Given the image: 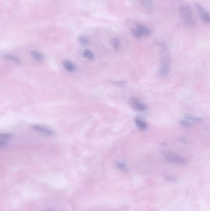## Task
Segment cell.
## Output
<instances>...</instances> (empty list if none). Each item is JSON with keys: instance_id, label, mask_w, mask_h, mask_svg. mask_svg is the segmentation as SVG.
<instances>
[{"instance_id": "4fadbf2b", "label": "cell", "mask_w": 210, "mask_h": 211, "mask_svg": "<svg viewBox=\"0 0 210 211\" xmlns=\"http://www.w3.org/2000/svg\"><path fill=\"white\" fill-rule=\"evenodd\" d=\"M141 5L147 10L151 11L153 9V2L152 0H140Z\"/></svg>"}, {"instance_id": "e0dca14e", "label": "cell", "mask_w": 210, "mask_h": 211, "mask_svg": "<svg viewBox=\"0 0 210 211\" xmlns=\"http://www.w3.org/2000/svg\"><path fill=\"white\" fill-rule=\"evenodd\" d=\"M79 42H80V43L82 45H84V46H86L89 44V40L87 37H85V36H81L79 39Z\"/></svg>"}, {"instance_id": "8fae6325", "label": "cell", "mask_w": 210, "mask_h": 211, "mask_svg": "<svg viewBox=\"0 0 210 211\" xmlns=\"http://www.w3.org/2000/svg\"><path fill=\"white\" fill-rule=\"evenodd\" d=\"M4 58L5 59L11 61L14 63H16L17 64H20L22 63L21 60L17 57V56L13 55V54H6L4 56Z\"/></svg>"}, {"instance_id": "277c9868", "label": "cell", "mask_w": 210, "mask_h": 211, "mask_svg": "<svg viewBox=\"0 0 210 211\" xmlns=\"http://www.w3.org/2000/svg\"><path fill=\"white\" fill-rule=\"evenodd\" d=\"M133 35L137 38H140L143 37H147L150 35L151 30L149 27L139 25L137 27L136 29H134L132 31Z\"/></svg>"}, {"instance_id": "5bb4252c", "label": "cell", "mask_w": 210, "mask_h": 211, "mask_svg": "<svg viewBox=\"0 0 210 211\" xmlns=\"http://www.w3.org/2000/svg\"><path fill=\"white\" fill-rule=\"evenodd\" d=\"M83 56L84 58H85L86 59H88L89 60H93L94 58V53L88 49H86L83 51Z\"/></svg>"}, {"instance_id": "9c48e42d", "label": "cell", "mask_w": 210, "mask_h": 211, "mask_svg": "<svg viewBox=\"0 0 210 211\" xmlns=\"http://www.w3.org/2000/svg\"><path fill=\"white\" fill-rule=\"evenodd\" d=\"M62 66L68 72H74L76 70V67L75 64L68 60L63 61Z\"/></svg>"}, {"instance_id": "9a60e30c", "label": "cell", "mask_w": 210, "mask_h": 211, "mask_svg": "<svg viewBox=\"0 0 210 211\" xmlns=\"http://www.w3.org/2000/svg\"><path fill=\"white\" fill-rule=\"evenodd\" d=\"M12 135L8 133H0V139L5 141V142H8V141L11 139L12 138Z\"/></svg>"}, {"instance_id": "5b68a950", "label": "cell", "mask_w": 210, "mask_h": 211, "mask_svg": "<svg viewBox=\"0 0 210 211\" xmlns=\"http://www.w3.org/2000/svg\"><path fill=\"white\" fill-rule=\"evenodd\" d=\"M32 129L35 132H37L42 135L45 136H52L54 134V132L50 129L46 127V126L39 125H35L32 126Z\"/></svg>"}, {"instance_id": "6da1fadb", "label": "cell", "mask_w": 210, "mask_h": 211, "mask_svg": "<svg viewBox=\"0 0 210 211\" xmlns=\"http://www.w3.org/2000/svg\"><path fill=\"white\" fill-rule=\"evenodd\" d=\"M161 66L159 70L160 76L165 77L168 75L170 70V51L165 43L161 44Z\"/></svg>"}, {"instance_id": "3957f363", "label": "cell", "mask_w": 210, "mask_h": 211, "mask_svg": "<svg viewBox=\"0 0 210 211\" xmlns=\"http://www.w3.org/2000/svg\"><path fill=\"white\" fill-rule=\"evenodd\" d=\"M165 158L170 162L176 165H184L186 163V159L179 156L175 152L172 151H166L164 154Z\"/></svg>"}, {"instance_id": "d6986e66", "label": "cell", "mask_w": 210, "mask_h": 211, "mask_svg": "<svg viewBox=\"0 0 210 211\" xmlns=\"http://www.w3.org/2000/svg\"><path fill=\"white\" fill-rule=\"evenodd\" d=\"M7 146V142L0 139V149H3Z\"/></svg>"}, {"instance_id": "ffe728a7", "label": "cell", "mask_w": 210, "mask_h": 211, "mask_svg": "<svg viewBox=\"0 0 210 211\" xmlns=\"http://www.w3.org/2000/svg\"><path fill=\"white\" fill-rule=\"evenodd\" d=\"M44 211H54V210H52V209H47V210H45Z\"/></svg>"}, {"instance_id": "2e32d148", "label": "cell", "mask_w": 210, "mask_h": 211, "mask_svg": "<svg viewBox=\"0 0 210 211\" xmlns=\"http://www.w3.org/2000/svg\"><path fill=\"white\" fill-rule=\"evenodd\" d=\"M116 165H117V168H118V169H120V171H128L127 165H126L124 162H118L116 164Z\"/></svg>"}, {"instance_id": "ba28073f", "label": "cell", "mask_w": 210, "mask_h": 211, "mask_svg": "<svg viewBox=\"0 0 210 211\" xmlns=\"http://www.w3.org/2000/svg\"><path fill=\"white\" fill-rule=\"evenodd\" d=\"M197 8H198L199 16L202 21L205 24H209L210 21V18L207 11L200 5H197Z\"/></svg>"}, {"instance_id": "ac0fdd59", "label": "cell", "mask_w": 210, "mask_h": 211, "mask_svg": "<svg viewBox=\"0 0 210 211\" xmlns=\"http://www.w3.org/2000/svg\"><path fill=\"white\" fill-rule=\"evenodd\" d=\"M111 45L115 49H118L120 46V40L118 38H113L111 40Z\"/></svg>"}, {"instance_id": "8992f818", "label": "cell", "mask_w": 210, "mask_h": 211, "mask_svg": "<svg viewBox=\"0 0 210 211\" xmlns=\"http://www.w3.org/2000/svg\"><path fill=\"white\" fill-rule=\"evenodd\" d=\"M200 120V118L196 117L193 116H186L185 118L180 122V124L184 126H190L195 123H198Z\"/></svg>"}, {"instance_id": "30bf717a", "label": "cell", "mask_w": 210, "mask_h": 211, "mask_svg": "<svg viewBox=\"0 0 210 211\" xmlns=\"http://www.w3.org/2000/svg\"><path fill=\"white\" fill-rule=\"evenodd\" d=\"M30 54H31L32 58L35 61H36L38 62H42V61H43L45 59V57H44L43 54L38 51H35V50L32 51Z\"/></svg>"}, {"instance_id": "7c38bea8", "label": "cell", "mask_w": 210, "mask_h": 211, "mask_svg": "<svg viewBox=\"0 0 210 211\" xmlns=\"http://www.w3.org/2000/svg\"><path fill=\"white\" fill-rule=\"evenodd\" d=\"M135 122L137 127L141 130H145L147 127V123L143 119L137 118L135 120Z\"/></svg>"}, {"instance_id": "52a82bcc", "label": "cell", "mask_w": 210, "mask_h": 211, "mask_svg": "<svg viewBox=\"0 0 210 211\" xmlns=\"http://www.w3.org/2000/svg\"><path fill=\"white\" fill-rule=\"evenodd\" d=\"M131 103L133 106L139 111H144L147 109L146 105L137 98H132Z\"/></svg>"}, {"instance_id": "7a4b0ae2", "label": "cell", "mask_w": 210, "mask_h": 211, "mask_svg": "<svg viewBox=\"0 0 210 211\" xmlns=\"http://www.w3.org/2000/svg\"><path fill=\"white\" fill-rule=\"evenodd\" d=\"M180 15L184 24L189 27L195 26V21L190 8L188 6H183L179 9Z\"/></svg>"}]
</instances>
